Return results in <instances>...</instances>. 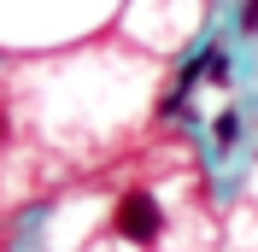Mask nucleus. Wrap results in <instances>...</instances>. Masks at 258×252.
<instances>
[{"instance_id":"nucleus-4","label":"nucleus","mask_w":258,"mask_h":252,"mask_svg":"<svg viewBox=\"0 0 258 252\" xmlns=\"http://www.w3.org/2000/svg\"><path fill=\"white\" fill-rule=\"evenodd\" d=\"M241 30L258 35V0H246V6H241Z\"/></svg>"},{"instance_id":"nucleus-3","label":"nucleus","mask_w":258,"mask_h":252,"mask_svg":"<svg viewBox=\"0 0 258 252\" xmlns=\"http://www.w3.org/2000/svg\"><path fill=\"white\" fill-rule=\"evenodd\" d=\"M200 71H206L211 82H229V59H223V53H217V47H211L206 59H200Z\"/></svg>"},{"instance_id":"nucleus-1","label":"nucleus","mask_w":258,"mask_h":252,"mask_svg":"<svg viewBox=\"0 0 258 252\" xmlns=\"http://www.w3.org/2000/svg\"><path fill=\"white\" fill-rule=\"evenodd\" d=\"M112 229L123 240H135V246H153V240L164 235V211H159V200L147 188H129L123 200H117V211H112Z\"/></svg>"},{"instance_id":"nucleus-2","label":"nucleus","mask_w":258,"mask_h":252,"mask_svg":"<svg viewBox=\"0 0 258 252\" xmlns=\"http://www.w3.org/2000/svg\"><path fill=\"white\" fill-rule=\"evenodd\" d=\"M211 141H217V153H229V147L241 141V117H235V111H217V117H211Z\"/></svg>"}]
</instances>
